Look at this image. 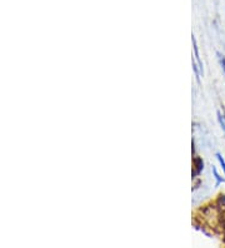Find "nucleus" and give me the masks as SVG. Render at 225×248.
<instances>
[{
  "label": "nucleus",
  "instance_id": "obj_3",
  "mask_svg": "<svg viewBox=\"0 0 225 248\" xmlns=\"http://www.w3.org/2000/svg\"><path fill=\"white\" fill-rule=\"evenodd\" d=\"M217 115H219V120H220V124H221V127H223V129L225 130V114H221V113H217Z\"/></svg>",
  "mask_w": 225,
  "mask_h": 248
},
{
  "label": "nucleus",
  "instance_id": "obj_1",
  "mask_svg": "<svg viewBox=\"0 0 225 248\" xmlns=\"http://www.w3.org/2000/svg\"><path fill=\"white\" fill-rule=\"evenodd\" d=\"M193 44H194V53H195V59L198 62V75L200 77L201 73H202V64L200 62V56H199V53H198V47H196V43H195V39L193 38Z\"/></svg>",
  "mask_w": 225,
  "mask_h": 248
},
{
  "label": "nucleus",
  "instance_id": "obj_4",
  "mask_svg": "<svg viewBox=\"0 0 225 248\" xmlns=\"http://www.w3.org/2000/svg\"><path fill=\"white\" fill-rule=\"evenodd\" d=\"M216 157H217V159H219V162H220V164H221V168H223V171H224V174H225V160L223 159V157H221L219 153L216 154Z\"/></svg>",
  "mask_w": 225,
  "mask_h": 248
},
{
  "label": "nucleus",
  "instance_id": "obj_6",
  "mask_svg": "<svg viewBox=\"0 0 225 248\" xmlns=\"http://www.w3.org/2000/svg\"><path fill=\"white\" fill-rule=\"evenodd\" d=\"M213 173H214V175H215V177H216V179H217V183H220V182H223V179H221V178H220V177H219V174H217V173H216V169H215V168H213Z\"/></svg>",
  "mask_w": 225,
  "mask_h": 248
},
{
  "label": "nucleus",
  "instance_id": "obj_5",
  "mask_svg": "<svg viewBox=\"0 0 225 248\" xmlns=\"http://www.w3.org/2000/svg\"><path fill=\"white\" fill-rule=\"evenodd\" d=\"M217 56H219V60H220L221 68H223V71H224V74H225V58H224L223 55H220V54H217Z\"/></svg>",
  "mask_w": 225,
  "mask_h": 248
},
{
  "label": "nucleus",
  "instance_id": "obj_2",
  "mask_svg": "<svg viewBox=\"0 0 225 248\" xmlns=\"http://www.w3.org/2000/svg\"><path fill=\"white\" fill-rule=\"evenodd\" d=\"M194 163H195V167H196V169H195V172L193 173V175H196L198 173H200V171L202 169V165H204V164H202V160L200 159V158H196Z\"/></svg>",
  "mask_w": 225,
  "mask_h": 248
}]
</instances>
